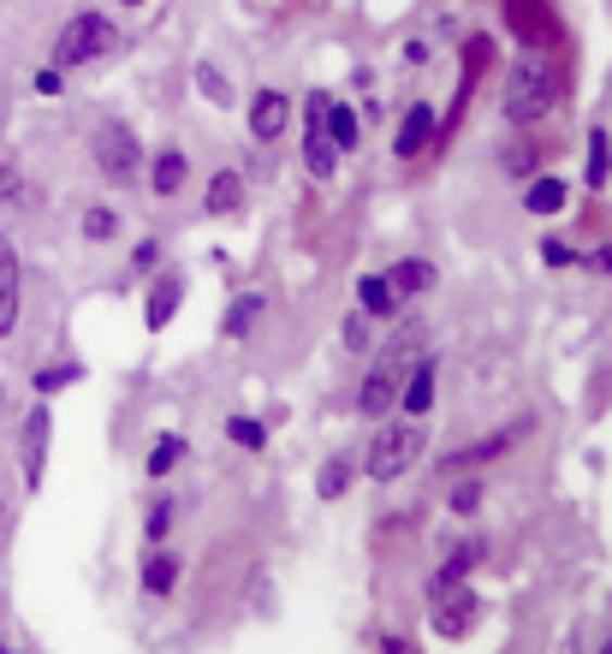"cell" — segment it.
<instances>
[{
	"mask_svg": "<svg viewBox=\"0 0 612 654\" xmlns=\"http://www.w3.org/2000/svg\"><path fill=\"white\" fill-rule=\"evenodd\" d=\"M565 179H553V173H535V179L524 185V209L529 215H559V209H565Z\"/></svg>",
	"mask_w": 612,
	"mask_h": 654,
	"instance_id": "24",
	"label": "cell"
},
{
	"mask_svg": "<svg viewBox=\"0 0 612 654\" xmlns=\"http://www.w3.org/2000/svg\"><path fill=\"white\" fill-rule=\"evenodd\" d=\"M303 167H310V179H334V173H339V149L327 143L322 125H315V131H303Z\"/></svg>",
	"mask_w": 612,
	"mask_h": 654,
	"instance_id": "26",
	"label": "cell"
},
{
	"mask_svg": "<svg viewBox=\"0 0 612 654\" xmlns=\"http://www.w3.org/2000/svg\"><path fill=\"white\" fill-rule=\"evenodd\" d=\"M84 363L78 357H66V363H48V369H36L30 375V387H36V399H48V393H60V387H78L84 381Z\"/></svg>",
	"mask_w": 612,
	"mask_h": 654,
	"instance_id": "29",
	"label": "cell"
},
{
	"mask_svg": "<svg viewBox=\"0 0 612 654\" xmlns=\"http://www.w3.org/2000/svg\"><path fill=\"white\" fill-rule=\"evenodd\" d=\"M18 310H24V262H18V244L0 232V339H12Z\"/></svg>",
	"mask_w": 612,
	"mask_h": 654,
	"instance_id": "10",
	"label": "cell"
},
{
	"mask_svg": "<svg viewBox=\"0 0 612 654\" xmlns=\"http://www.w3.org/2000/svg\"><path fill=\"white\" fill-rule=\"evenodd\" d=\"M482 619V595L470 583L446 589V595L428 601V625H435V637H446V643H458V637H470Z\"/></svg>",
	"mask_w": 612,
	"mask_h": 654,
	"instance_id": "7",
	"label": "cell"
},
{
	"mask_svg": "<svg viewBox=\"0 0 612 654\" xmlns=\"http://www.w3.org/2000/svg\"><path fill=\"white\" fill-rule=\"evenodd\" d=\"M262 310H267V298H262V292H238V298H233V310H226V322H221V334H226V339H245L250 327L262 322Z\"/></svg>",
	"mask_w": 612,
	"mask_h": 654,
	"instance_id": "27",
	"label": "cell"
},
{
	"mask_svg": "<svg viewBox=\"0 0 612 654\" xmlns=\"http://www.w3.org/2000/svg\"><path fill=\"white\" fill-rule=\"evenodd\" d=\"M0 654H18V649H7V643H0Z\"/></svg>",
	"mask_w": 612,
	"mask_h": 654,
	"instance_id": "48",
	"label": "cell"
},
{
	"mask_svg": "<svg viewBox=\"0 0 612 654\" xmlns=\"http://www.w3.org/2000/svg\"><path fill=\"white\" fill-rule=\"evenodd\" d=\"M601 654H612V637H607V643H601Z\"/></svg>",
	"mask_w": 612,
	"mask_h": 654,
	"instance_id": "47",
	"label": "cell"
},
{
	"mask_svg": "<svg viewBox=\"0 0 612 654\" xmlns=\"http://www.w3.org/2000/svg\"><path fill=\"white\" fill-rule=\"evenodd\" d=\"M89 155H96V173L108 185H132L143 179V143L125 120H101L96 137H89Z\"/></svg>",
	"mask_w": 612,
	"mask_h": 654,
	"instance_id": "5",
	"label": "cell"
},
{
	"mask_svg": "<svg viewBox=\"0 0 612 654\" xmlns=\"http://www.w3.org/2000/svg\"><path fill=\"white\" fill-rule=\"evenodd\" d=\"M541 262L547 268H577V250H571L565 238H541Z\"/></svg>",
	"mask_w": 612,
	"mask_h": 654,
	"instance_id": "38",
	"label": "cell"
},
{
	"mask_svg": "<svg viewBox=\"0 0 612 654\" xmlns=\"http://www.w3.org/2000/svg\"><path fill=\"white\" fill-rule=\"evenodd\" d=\"M577 268H589V274H607V280H612V244H595V250H583V256H577Z\"/></svg>",
	"mask_w": 612,
	"mask_h": 654,
	"instance_id": "41",
	"label": "cell"
},
{
	"mask_svg": "<svg viewBox=\"0 0 612 654\" xmlns=\"http://www.w3.org/2000/svg\"><path fill=\"white\" fill-rule=\"evenodd\" d=\"M327 108H334V96H327V90H310V102H303V131H315V125L327 120Z\"/></svg>",
	"mask_w": 612,
	"mask_h": 654,
	"instance_id": "40",
	"label": "cell"
},
{
	"mask_svg": "<svg viewBox=\"0 0 612 654\" xmlns=\"http://www.w3.org/2000/svg\"><path fill=\"white\" fill-rule=\"evenodd\" d=\"M339 345H346L351 357H369V345H375V327H369L363 310H351V316L339 322Z\"/></svg>",
	"mask_w": 612,
	"mask_h": 654,
	"instance_id": "32",
	"label": "cell"
},
{
	"mask_svg": "<svg viewBox=\"0 0 612 654\" xmlns=\"http://www.w3.org/2000/svg\"><path fill=\"white\" fill-rule=\"evenodd\" d=\"M113 48H120V24L108 18V12L84 7L66 18V30L54 36V72H78V66H96V60H108Z\"/></svg>",
	"mask_w": 612,
	"mask_h": 654,
	"instance_id": "4",
	"label": "cell"
},
{
	"mask_svg": "<svg viewBox=\"0 0 612 654\" xmlns=\"http://www.w3.org/2000/svg\"><path fill=\"white\" fill-rule=\"evenodd\" d=\"M423 452H428V429H423V423H411V417L380 423L375 440H369V452L357 458V476H369V482H399Z\"/></svg>",
	"mask_w": 612,
	"mask_h": 654,
	"instance_id": "2",
	"label": "cell"
},
{
	"mask_svg": "<svg viewBox=\"0 0 612 654\" xmlns=\"http://www.w3.org/2000/svg\"><path fill=\"white\" fill-rule=\"evenodd\" d=\"M30 203V191H24V173L12 167L7 155H0V209H24Z\"/></svg>",
	"mask_w": 612,
	"mask_h": 654,
	"instance_id": "35",
	"label": "cell"
},
{
	"mask_svg": "<svg viewBox=\"0 0 612 654\" xmlns=\"http://www.w3.org/2000/svg\"><path fill=\"white\" fill-rule=\"evenodd\" d=\"M583 185H589V191H607V185H612V131H607V125H595V131H589V155H583Z\"/></svg>",
	"mask_w": 612,
	"mask_h": 654,
	"instance_id": "21",
	"label": "cell"
},
{
	"mask_svg": "<svg viewBox=\"0 0 612 654\" xmlns=\"http://www.w3.org/2000/svg\"><path fill=\"white\" fill-rule=\"evenodd\" d=\"M48 440H54V411L48 405H30L24 411V423H18V476H24V488H42V476H48Z\"/></svg>",
	"mask_w": 612,
	"mask_h": 654,
	"instance_id": "6",
	"label": "cell"
},
{
	"mask_svg": "<svg viewBox=\"0 0 612 654\" xmlns=\"http://www.w3.org/2000/svg\"><path fill=\"white\" fill-rule=\"evenodd\" d=\"M36 90H42V96H60V90H66V78H60V72L48 66V72H36Z\"/></svg>",
	"mask_w": 612,
	"mask_h": 654,
	"instance_id": "42",
	"label": "cell"
},
{
	"mask_svg": "<svg viewBox=\"0 0 612 654\" xmlns=\"http://www.w3.org/2000/svg\"><path fill=\"white\" fill-rule=\"evenodd\" d=\"M559 102V66L541 54V48H524V54L505 66V96H500V113L512 125H535L541 113H553Z\"/></svg>",
	"mask_w": 612,
	"mask_h": 654,
	"instance_id": "1",
	"label": "cell"
},
{
	"mask_svg": "<svg viewBox=\"0 0 612 654\" xmlns=\"http://www.w3.org/2000/svg\"><path fill=\"white\" fill-rule=\"evenodd\" d=\"M322 131H327V143H334L339 155H351V149L363 143V113L346 108V102H334V108H327V120H322Z\"/></svg>",
	"mask_w": 612,
	"mask_h": 654,
	"instance_id": "23",
	"label": "cell"
},
{
	"mask_svg": "<svg viewBox=\"0 0 612 654\" xmlns=\"http://www.w3.org/2000/svg\"><path fill=\"white\" fill-rule=\"evenodd\" d=\"M416 363V334H392V345L375 357V369L363 375V387H357V411H363L369 423H387L392 411H399V381H404V369Z\"/></svg>",
	"mask_w": 612,
	"mask_h": 654,
	"instance_id": "3",
	"label": "cell"
},
{
	"mask_svg": "<svg viewBox=\"0 0 612 654\" xmlns=\"http://www.w3.org/2000/svg\"><path fill=\"white\" fill-rule=\"evenodd\" d=\"M380 649H387V654H411V649H404V637H380Z\"/></svg>",
	"mask_w": 612,
	"mask_h": 654,
	"instance_id": "44",
	"label": "cell"
},
{
	"mask_svg": "<svg viewBox=\"0 0 612 654\" xmlns=\"http://www.w3.org/2000/svg\"><path fill=\"white\" fill-rule=\"evenodd\" d=\"M464 60H470L464 78H482V72H488V60H494V42H488V36H470V42H464Z\"/></svg>",
	"mask_w": 612,
	"mask_h": 654,
	"instance_id": "37",
	"label": "cell"
},
{
	"mask_svg": "<svg viewBox=\"0 0 612 654\" xmlns=\"http://www.w3.org/2000/svg\"><path fill=\"white\" fill-rule=\"evenodd\" d=\"M245 197H250V185H245V173L238 167H214L209 173V185H202V215H245Z\"/></svg>",
	"mask_w": 612,
	"mask_h": 654,
	"instance_id": "11",
	"label": "cell"
},
{
	"mask_svg": "<svg viewBox=\"0 0 612 654\" xmlns=\"http://www.w3.org/2000/svg\"><path fill=\"white\" fill-rule=\"evenodd\" d=\"M482 500H488V488H482V476L458 470V482L446 488V512H458V518H476V512H482Z\"/></svg>",
	"mask_w": 612,
	"mask_h": 654,
	"instance_id": "28",
	"label": "cell"
},
{
	"mask_svg": "<svg viewBox=\"0 0 612 654\" xmlns=\"http://www.w3.org/2000/svg\"><path fill=\"white\" fill-rule=\"evenodd\" d=\"M435 280H440L435 262H423V256H404V262H392V268H387V286H392L399 298H423V292H435Z\"/></svg>",
	"mask_w": 612,
	"mask_h": 654,
	"instance_id": "19",
	"label": "cell"
},
{
	"mask_svg": "<svg viewBox=\"0 0 612 654\" xmlns=\"http://www.w3.org/2000/svg\"><path fill=\"white\" fill-rule=\"evenodd\" d=\"M155 268H161V244H155V238H143V244L132 250V274H143V280H149Z\"/></svg>",
	"mask_w": 612,
	"mask_h": 654,
	"instance_id": "39",
	"label": "cell"
},
{
	"mask_svg": "<svg viewBox=\"0 0 612 654\" xmlns=\"http://www.w3.org/2000/svg\"><path fill=\"white\" fill-rule=\"evenodd\" d=\"M173 518H178V506H173V500L167 494H161V500H149V518H143V536H149V542H167V530H173Z\"/></svg>",
	"mask_w": 612,
	"mask_h": 654,
	"instance_id": "33",
	"label": "cell"
},
{
	"mask_svg": "<svg viewBox=\"0 0 612 654\" xmlns=\"http://www.w3.org/2000/svg\"><path fill=\"white\" fill-rule=\"evenodd\" d=\"M226 440H238L245 452H267V429L257 417H226Z\"/></svg>",
	"mask_w": 612,
	"mask_h": 654,
	"instance_id": "34",
	"label": "cell"
},
{
	"mask_svg": "<svg viewBox=\"0 0 612 654\" xmlns=\"http://www.w3.org/2000/svg\"><path fill=\"white\" fill-rule=\"evenodd\" d=\"M435 351H416V363L404 369V381H399V417H411V423H423L428 411H435Z\"/></svg>",
	"mask_w": 612,
	"mask_h": 654,
	"instance_id": "9",
	"label": "cell"
},
{
	"mask_svg": "<svg viewBox=\"0 0 612 654\" xmlns=\"http://www.w3.org/2000/svg\"><path fill=\"white\" fill-rule=\"evenodd\" d=\"M84 238H89V244H113V238H120V209H113V203L84 209Z\"/></svg>",
	"mask_w": 612,
	"mask_h": 654,
	"instance_id": "31",
	"label": "cell"
},
{
	"mask_svg": "<svg viewBox=\"0 0 612 654\" xmlns=\"http://www.w3.org/2000/svg\"><path fill=\"white\" fill-rule=\"evenodd\" d=\"M286 125H291V96L286 90H257L250 96V137H257V143L286 137Z\"/></svg>",
	"mask_w": 612,
	"mask_h": 654,
	"instance_id": "12",
	"label": "cell"
},
{
	"mask_svg": "<svg viewBox=\"0 0 612 654\" xmlns=\"http://www.w3.org/2000/svg\"><path fill=\"white\" fill-rule=\"evenodd\" d=\"M529 423H517V429H500V435H482L476 447H464V452H452V458H440V470L446 476H458V470H476V464H494V458H505V452L517 447V435H524Z\"/></svg>",
	"mask_w": 612,
	"mask_h": 654,
	"instance_id": "14",
	"label": "cell"
},
{
	"mask_svg": "<svg viewBox=\"0 0 612 654\" xmlns=\"http://www.w3.org/2000/svg\"><path fill=\"white\" fill-rule=\"evenodd\" d=\"M500 18L524 48H553L559 42V18H553L547 0H500Z\"/></svg>",
	"mask_w": 612,
	"mask_h": 654,
	"instance_id": "8",
	"label": "cell"
},
{
	"mask_svg": "<svg viewBox=\"0 0 612 654\" xmlns=\"http://www.w3.org/2000/svg\"><path fill=\"white\" fill-rule=\"evenodd\" d=\"M0 548H7V500H0Z\"/></svg>",
	"mask_w": 612,
	"mask_h": 654,
	"instance_id": "45",
	"label": "cell"
},
{
	"mask_svg": "<svg viewBox=\"0 0 612 654\" xmlns=\"http://www.w3.org/2000/svg\"><path fill=\"white\" fill-rule=\"evenodd\" d=\"M428 60V42H404V66H423Z\"/></svg>",
	"mask_w": 612,
	"mask_h": 654,
	"instance_id": "43",
	"label": "cell"
},
{
	"mask_svg": "<svg viewBox=\"0 0 612 654\" xmlns=\"http://www.w3.org/2000/svg\"><path fill=\"white\" fill-rule=\"evenodd\" d=\"M197 96H202V102H214V108H226V102H233V78H226L214 60H197Z\"/></svg>",
	"mask_w": 612,
	"mask_h": 654,
	"instance_id": "30",
	"label": "cell"
},
{
	"mask_svg": "<svg viewBox=\"0 0 612 654\" xmlns=\"http://www.w3.org/2000/svg\"><path fill=\"white\" fill-rule=\"evenodd\" d=\"M428 143H435V108H428V102H411V113H404L399 131H392V155H399V161H416Z\"/></svg>",
	"mask_w": 612,
	"mask_h": 654,
	"instance_id": "16",
	"label": "cell"
},
{
	"mask_svg": "<svg viewBox=\"0 0 612 654\" xmlns=\"http://www.w3.org/2000/svg\"><path fill=\"white\" fill-rule=\"evenodd\" d=\"M185 458H190V440H185V435H155V447H149L143 470H149V476H155V482H161V476H173V470H178V464H185Z\"/></svg>",
	"mask_w": 612,
	"mask_h": 654,
	"instance_id": "25",
	"label": "cell"
},
{
	"mask_svg": "<svg viewBox=\"0 0 612 654\" xmlns=\"http://www.w3.org/2000/svg\"><path fill=\"white\" fill-rule=\"evenodd\" d=\"M351 482H357V458L351 452H334V458L315 470V500H346Z\"/></svg>",
	"mask_w": 612,
	"mask_h": 654,
	"instance_id": "22",
	"label": "cell"
},
{
	"mask_svg": "<svg viewBox=\"0 0 612 654\" xmlns=\"http://www.w3.org/2000/svg\"><path fill=\"white\" fill-rule=\"evenodd\" d=\"M178 304H185V280H178V274H149V310H143L149 334H161V327L178 316Z\"/></svg>",
	"mask_w": 612,
	"mask_h": 654,
	"instance_id": "18",
	"label": "cell"
},
{
	"mask_svg": "<svg viewBox=\"0 0 612 654\" xmlns=\"http://www.w3.org/2000/svg\"><path fill=\"white\" fill-rule=\"evenodd\" d=\"M173 589H178V559H173L167 548H149L143 553V595L149 601H167Z\"/></svg>",
	"mask_w": 612,
	"mask_h": 654,
	"instance_id": "20",
	"label": "cell"
},
{
	"mask_svg": "<svg viewBox=\"0 0 612 654\" xmlns=\"http://www.w3.org/2000/svg\"><path fill=\"white\" fill-rule=\"evenodd\" d=\"M535 167H541V149H535V143H512V149H505V173H512V179H535Z\"/></svg>",
	"mask_w": 612,
	"mask_h": 654,
	"instance_id": "36",
	"label": "cell"
},
{
	"mask_svg": "<svg viewBox=\"0 0 612 654\" xmlns=\"http://www.w3.org/2000/svg\"><path fill=\"white\" fill-rule=\"evenodd\" d=\"M143 167H149V191H155L161 203H173V197L190 185V155H185V149H173V143H167V149H155V155H149Z\"/></svg>",
	"mask_w": 612,
	"mask_h": 654,
	"instance_id": "13",
	"label": "cell"
},
{
	"mask_svg": "<svg viewBox=\"0 0 612 654\" xmlns=\"http://www.w3.org/2000/svg\"><path fill=\"white\" fill-rule=\"evenodd\" d=\"M357 310H363L369 322H399L404 298L387 286V274H357Z\"/></svg>",
	"mask_w": 612,
	"mask_h": 654,
	"instance_id": "17",
	"label": "cell"
},
{
	"mask_svg": "<svg viewBox=\"0 0 612 654\" xmlns=\"http://www.w3.org/2000/svg\"><path fill=\"white\" fill-rule=\"evenodd\" d=\"M120 7H143V0H120Z\"/></svg>",
	"mask_w": 612,
	"mask_h": 654,
	"instance_id": "46",
	"label": "cell"
},
{
	"mask_svg": "<svg viewBox=\"0 0 612 654\" xmlns=\"http://www.w3.org/2000/svg\"><path fill=\"white\" fill-rule=\"evenodd\" d=\"M482 548H488V542H458V548H446V559L435 565V577H428V601L446 595V589H458V583H470V571L482 565Z\"/></svg>",
	"mask_w": 612,
	"mask_h": 654,
	"instance_id": "15",
	"label": "cell"
}]
</instances>
